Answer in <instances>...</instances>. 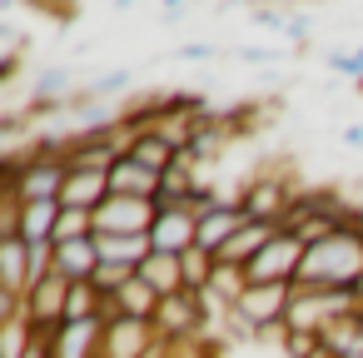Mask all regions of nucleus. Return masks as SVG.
<instances>
[{
  "instance_id": "nucleus-1",
  "label": "nucleus",
  "mask_w": 363,
  "mask_h": 358,
  "mask_svg": "<svg viewBox=\"0 0 363 358\" xmlns=\"http://www.w3.org/2000/svg\"><path fill=\"white\" fill-rule=\"evenodd\" d=\"M358 303H353V293H343V289H303V284H294V303H289V318H284V328L289 333H323L333 318H343V313H353Z\"/></svg>"
},
{
  "instance_id": "nucleus-2",
  "label": "nucleus",
  "mask_w": 363,
  "mask_h": 358,
  "mask_svg": "<svg viewBox=\"0 0 363 358\" xmlns=\"http://www.w3.org/2000/svg\"><path fill=\"white\" fill-rule=\"evenodd\" d=\"M303 254H308V244H303L298 234L279 229V234L264 244V254L249 264V284H298Z\"/></svg>"
},
{
  "instance_id": "nucleus-3",
  "label": "nucleus",
  "mask_w": 363,
  "mask_h": 358,
  "mask_svg": "<svg viewBox=\"0 0 363 358\" xmlns=\"http://www.w3.org/2000/svg\"><path fill=\"white\" fill-rule=\"evenodd\" d=\"M298 194L289 189V179L284 174H254L244 189H239V209L254 219V224H284V214H289V204H294Z\"/></svg>"
},
{
  "instance_id": "nucleus-4",
  "label": "nucleus",
  "mask_w": 363,
  "mask_h": 358,
  "mask_svg": "<svg viewBox=\"0 0 363 358\" xmlns=\"http://www.w3.org/2000/svg\"><path fill=\"white\" fill-rule=\"evenodd\" d=\"M160 219L155 199H135V194H110L95 209V234H150Z\"/></svg>"
},
{
  "instance_id": "nucleus-5",
  "label": "nucleus",
  "mask_w": 363,
  "mask_h": 358,
  "mask_svg": "<svg viewBox=\"0 0 363 358\" xmlns=\"http://www.w3.org/2000/svg\"><path fill=\"white\" fill-rule=\"evenodd\" d=\"M289 303H294V284H249L239 298V313L249 323H259V333H274V328L284 333Z\"/></svg>"
},
{
  "instance_id": "nucleus-6",
  "label": "nucleus",
  "mask_w": 363,
  "mask_h": 358,
  "mask_svg": "<svg viewBox=\"0 0 363 358\" xmlns=\"http://www.w3.org/2000/svg\"><path fill=\"white\" fill-rule=\"evenodd\" d=\"M199 244V214L184 204H160V219L150 229V249L155 254H184Z\"/></svg>"
},
{
  "instance_id": "nucleus-7",
  "label": "nucleus",
  "mask_w": 363,
  "mask_h": 358,
  "mask_svg": "<svg viewBox=\"0 0 363 358\" xmlns=\"http://www.w3.org/2000/svg\"><path fill=\"white\" fill-rule=\"evenodd\" d=\"M105 313L100 318H65L60 328H50L45 333V343H50V353L55 358H100V343H105Z\"/></svg>"
},
{
  "instance_id": "nucleus-8",
  "label": "nucleus",
  "mask_w": 363,
  "mask_h": 358,
  "mask_svg": "<svg viewBox=\"0 0 363 358\" xmlns=\"http://www.w3.org/2000/svg\"><path fill=\"white\" fill-rule=\"evenodd\" d=\"M60 214H65L60 199H30V204L16 199V239H26V244H55Z\"/></svg>"
},
{
  "instance_id": "nucleus-9",
  "label": "nucleus",
  "mask_w": 363,
  "mask_h": 358,
  "mask_svg": "<svg viewBox=\"0 0 363 358\" xmlns=\"http://www.w3.org/2000/svg\"><path fill=\"white\" fill-rule=\"evenodd\" d=\"M55 274L70 279V284H95V274H100V244H95V234L90 239H60L55 244Z\"/></svg>"
},
{
  "instance_id": "nucleus-10",
  "label": "nucleus",
  "mask_w": 363,
  "mask_h": 358,
  "mask_svg": "<svg viewBox=\"0 0 363 358\" xmlns=\"http://www.w3.org/2000/svg\"><path fill=\"white\" fill-rule=\"evenodd\" d=\"M105 199H110V169H85V164H70L60 204H65V209H100Z\"/></svg>"
},
{
  "instance_id": "nucleus-11",
  "label": "nucleus",
  "mask_w": 363,
  "mask_h": 358,
  "mask_svg": "<svg viewBox=\"0 0 363 358\" xmlns=\"http://www.w3.org/2000/svg\"><path fill=\"white\" fill-rule=\"evenodd\" d=\"M244 224H254L244 209H239V199H224L219 209H209V214H199V249H209V254H219Z\"/></svg>"
},
{
  "instance_id": "nucleus-12",
  "label": "nucleus",
  "mask_w": 363,
  "mask_h": 358,
  "mask_svg": "<svg viewBox=\"0 0 363 358\" xmlns=\"http://www.w3.org/2000/svg\"><path fill=\"white\" fill-rule=\"evenodd\" d=\"M125 155H130V160H140V164H145V169H155V174H164L174 160H184V155L160 135V130H125Z\"/></svg>"
},
{
  "instance_id": "nucleus-13",
  "label": "nucleus",
  "mask_w": 363,
  "mask_h": 358,
  "mask_svg": "<svg viewBox=\"0 0 363 358\" xmlns=\"http://www.w3.org/2000/svg\"><path fill=\"white\" fill-rule=\"evenodd\" d=\"M110 194H135V199H160V174L145 169L140 160L120 155L110 164Z\"/></svg>"
},
{
  "instance_id": "nucleus-14",
  "label": "nucleus",
  "mask_w": 363,
  "mask_h": 358,
  "mask_svg": "<svg viewBox=\"0 0 363 358\" xmlns=\"http://www.w3.org/2000/svg\"><path fill=\"white\" fill-rule=\"evenodd\" d=\"M274 234H279L274 224H244V229H239V234H234L214 259H219V264H239V269H249V264L264 254V244H269Z\"/></svg>"
},
{
  "instance_id": "nucleus-15",
  "label": "nucleus",
  "mask_w": 363,
  "mask_h": 358,
  "mask_svg": "<svg viewBox=\"0 0 363 358\" xmlns=\"http://www.w3.org/2000/svg\"><path fill=\"white\" fill-rule=\"evenodd\" d=\"M318 343H323L328 358H358V353H363V318H358V308L343 313V318H333V323L318 333Z\"/></svg>"
},
{
  "instance_id": "nucleus-16",
  "label": "nucleus",
  "mask_w": 363,
  "mask_h": 358,
  "mask_svg": "<svg viewBox=\"0 0 363 358\" xmlns=\"http://www.w3.org/2000/svg\"><path fill=\"white\" fill-rule=\"evenodd\" d=\"M100 244V264H130L140 269L155 249H150V234H95Z\"/></svg>"
},
{
  "instance_id": "nucleus-17",
  "label": "nucleus",
  "mask_w": 363,
  "mask_h": 358,
  "mask_svg": "<svg viewBox=\"0 0 363 358\" xmlns=\"http://www.w3.org/2000/svg\"><path fill=\"white\" fill-rule=\"evenodd\" d=\"M140 279H145L160 298L184 293V264H179V254H150V259L140 264Z\"/></svg>"
},
{
  "instance_id": "nucleus-18",
  "label": "nucleus",
  "mask_w": 363,
  "mask_h": 358,
  "mask_svg": "<svg viewBox=\"0 0 363 358\" xmlns=\"http://www.w3.org/2000/svg\"><path fill=\"white\" fill-rule=\"evenodd\" d=\"M105 303H115V313H125V318H150V323H155V313H160V303H164V298H160L140 274H135V279H130L115 298H105Z\"/></svg>"
},
{
  "instance_id": "nucleus-19",
  "label": "nucleus",
  "mask_w": 363,
  "mask_h": 358,
  "mask_svg": "<svg viewBox=\"0 0 363 358\" xmlns=\"http://www.w3.org/2000/svg\"><path fill=\"white\" fill-rule=\"evenodd\" d=\"M105 313V293L95 284H70V298H65V318H100Z\"/></svg>"
},
{
  "instance_id": "nucleus-20",
  "label": "nucleus",
  "mask_w": 363,
  "mask_h": 358,
  "mask_svg": "<svg viewBox=\"0 0 363 358\" xmlns=\"http://www.w3.org/2000/svg\"><path fill=\"white\" fill-rule=\"evenodd\" d=\"M135 274H140V269H130V264H100V274H95V289H100L105 298H115V293H120V289H125Z\"/></svg>"
},
{
  "instance_id": "nucleus-21",
  "label": "nucleus",
  "mask_w": 363,
  "mask_h": 358,
  "mask_svg": "<svg viewBox=\"0 0 363 358\" xmlns=\"http://www.w3.org/2000/svg\"><path fill=\"white\" fill-rule=\"evenodd\" d=\"M328 70H338V75H363V50H338V55H328Z\"/></svg>"
},
{
  "instance_id": "nucleus-22",
  "label": "nucleus",
  "mask_w": 363,
  "mask_h": 358,
  "mask_svg": "<svg viewBox=\"0 0 363 358\" xmlns=\"http://www.w3.org/2000/svg\"><path fill=\"white\" fill-rule=\"evenodd\" d=\"M125 85H130V75H125V70H115V75L95 80V90H90V95H110V90H125Z\"/></svg>"
},
{
  "instance_id": "nucleus-23",
  "label": "nucleus",
  "mask_w": 363,
  "mask_h": 358,
  "mask_svg": "<svg viewBox=\"0 0 363 358\" xmlns=\"http://www.w3.org/2000/svg\"><path fill=\"white\" fill-rule=\"evenodd\" d=\"M209 55H214V45H204V40H194V45L179 50V60H209Z\"/></svg>"
},
{
  "instance_id": "nucleus-24",
  "label": "nucleus",
  "mask_w": 363,
  "mask_h": 358,
  "mask_svg": "<svg viewBox=\"0 0 363 358\" xmlns=\"http://www.w3.org/2000/svg\"><path fill=\"white\" fill-rule=\"evenodd\" d=\"M239 60L244 65H264V60H279L274 50H259V45H249V50H239Z\"/></svg>"
},
{
  "instance_id": "nucleus-25",
  "label": "nucleus",
  "mask_w": 363,
  "mask_h": 358,
  "mask_svg": "<svg viewBox=\"0 0 363 358\" xmlns=\"http://www.w3.org/2000/svg\"><path fill=\"white\" fill-rule=\"evenodd\" d=\"M26 358H55V353H50V343H45V338H40V333H35V343H30V348H26Z\"/></svg>"
},
{
  "instance_id": "nucleus-26",
  "label": "nucleus",
  "mask_w": 363,
  "mask_h": 358,
  "mask_svg": "<svg viewBox=\"0 0 363 358\" xmlns=\"http://www.w3.org/2000/svg\"><path fill=\"white\" fill-rule=\"evenodd\" d=\"M343 145H348V150H363V125H353V130H343Z\"/></svg>"
},
{
  "instance_id": "nucleus-27",
  "label": "nucleus",
  "mask_w": 363,
  "mask_h": 358,
  "mask_svg": "<svg viewBox=\"0 0 363 358\" xmlns=\"http://www.w3.org/2000/svg\"><path fill=\"white\" fill-rule=\"evenodd\" d=\"M358 318H363V298H358Z\"/></svg>"
},
{
  "instance_id": "nucleus-28",
  "label": "nucleus",
  "mask_w": 363,
  "mask_h": 358,
  "mask_svg": "<svg viewBox=\"0 0 363 358\" xmlns=\"http://www.w3.org/2000/svg\"><path fill=\"white\" fill-rule=\"evenodd\" d=\"M358 358H363V353H358Z\"/></svg>"
}]
</instances>
